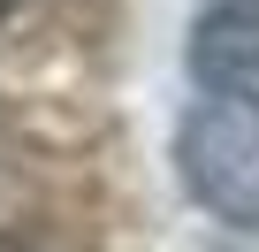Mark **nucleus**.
<instances>
[{"mask_svg":"<svg viewBox=\"0 0 259 252\" xmlns=\"http://www.w3.org/2000/svg\"><path fill=\"white\" fill-rule=\"evenodd\" d=\"M176 176H183V191L213 222L259 229V92L206 84L183 107V122H176Z\"/></svg>","mask_w":259,"mask_h":252,"instance_id":"f257e3e1","label":"nucleus"},{"mask_svg":"<svg viewBox=\"0 0 259 252\" xmlns=\"http://www.w3.org/2000/svg\"><path fill=\"white\" fill-rule=\"evenodd\" d=\"M191 69L229 92H259V0H206L191 23Z\"/></svg>","mask_w":259,"mask_h":252,"instance_id":"f03ea898","label":"nucleus"},{"mask_svg":"<svg viewBox=\"0 0 259 252\" xmlns=\"http://www.w3.org/2000/svg\"><path fill=\"white\" fill-rule=\"evenodd\" d=\"M0 252H38V244H23V237H0Z\"/></svg>","mask_w":259,"mask_h":252,"instance_id":"7ed1b4c3","label":"nucleus"}]
</instances>
